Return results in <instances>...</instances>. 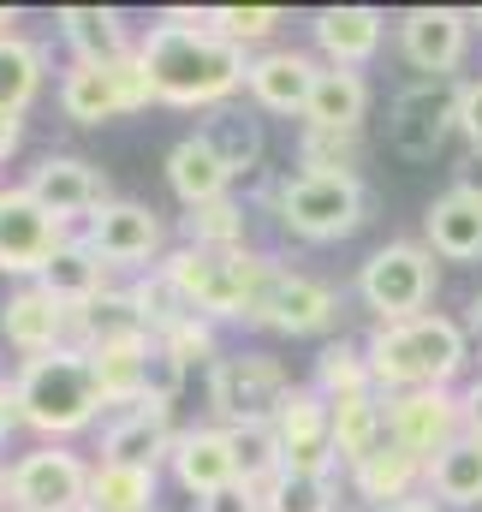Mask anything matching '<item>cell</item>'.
Instances as JSON below:
<instances>
[{
	"label": "cell",
	"instance_id": "1",
	"mask_svg": "<svg viewBox=\"0 0 482 512\" xmlns=\"http://www.w3.org/2000/svg\"><path fill=\"white\" fill-rule=\"evenodd\" d=\"M209 18V6H203ZM137 60L149 72V90L161 108H185V114H215L244 90L250 54L233 48L227 36H215L209 24H149L137 36Z\"/></svg>",
	"mask_w": 482,
	"mask_h": 512
},
{
	"label": "cell",
	"instance_id": "2",
	"mask_svg": "<svg viewBox=\"0 0 482 512\" xmlns=\"http://www.w3.org/2000/svg\"><path fill=\"white\" fill-rule=\"evenodd\" d=\"M369 382L375 393H423V387H453L471 364V340L453 316L423 310L411 322H375L363 340Z\"/></svg>",
	"mask_w": 482,
	"mask_h": 512
},
{
	"label": "cell",
	"instance_id": "3",
	"mask_svg": "<svg viewBox=\"0 0 482 512\" xmlns=\"http://www.w3.org/2000/svg\"><path fill=\"white\" fill-rule=\"evenodd\" d=\"M179 298L191 304V316L227 328V322H256L268 280L280 274V262L262 251H197V245H173L155 262Z\"/></svg>",
	"mask_w": 482,
	"mask_h": 512
},
{
	"label": "cell",
	"instance_id": "4",
	"mask_svg": "<svg viewBox=\"0 0 482 512\" xmlns=\"http://www.w3.org/2000/svg\"><path fill=\"white\" fill-rule=\"evenodd\" d=\"M102 387L90 376V358L78 346L48 352V358H24L12 376V411L30 435L42 441H72L102 417Z\"/></svg>",
	"mask_w": 482,
	"mask_h": 512
},
{
	"label": "cell",
	"instance_id": "5",
	"mask_svg": "<svg viewBox=\"0 0 482 512\" xmlns=\"http://www.w3.org/2000/svg\"><path fill=\"white\" fill-rule=\"evenodd\" d=\"M274 215L292 239L304 245H340L369 221V191L363 179H334V173H280L274 179Z\"/></svg>",
	"mask_w": 482,
	"mask_h": 512
},
{
	"label": "cell",
	"instance_id": "6",
	"mask_svg": "<svg viewBox=\"0 0 482 512\" xmlns=\"http://www.w3.org/2000/svg\"><path fill=\"white\" fill-rule=\"evenodd\" d=\"M435 251L417 239H387L381 251H369V262L358 268V298L375 322H411L429 310L435 298Z\"/></svg>",
	"mask_w": 482,
	"mask_h": 512
},
{
	"label": "cell",
	"instance_id": "7",
	"mask_svg": "<svg viewBox=\"0 0 482 512\" xmlns=\"http://www.w3.org/2000/svg\"><path fill=\"white\" fill-rule=\"evenodd\" d=\"M459 131V84L453 78H417L387 102V149L411 167L435 161Z\"/></svg>",
	"mask_w": 482,
	"mask_h": 512
},
{
	"label": "cell",
	"instance_id": "8",
	"mask_svg": "<svg viewBox=\"0 0 482 512\" xmlns=\"http://www.w3.org/2000/svg\"><path fill=\"white\" fill-rule=\"evenodd\" d=\"M155 108V90H149V72L137 54H125L114 66H66L60 78V114L72 126H108L125 114H143Z\"/></svg>",
	"mask_w": 482,
	"mask_h": 512
},
{
	"label": "cell",
	"instance_id": "9",
	"mask_svg": "<svg viewBox=\"0 0 482 512\" xmlns=\"http://www.w3.org/2000/svg\"><path fill=\"white\" fill-rule=\"evenodd\" d=\"M90 459L72 453L66 441H42L30 453H18L6 465V489H12V512H84L90 495Z\"/></svg>",
	"mask_w": 482,
	"mask_h": 512
},
{
	"label": "cell",
	"instance_id": "10",
	"mask_svg": "<svg viewBox=\"0 0 482 512\" xmlns=\"http://www.w3.org/2000/svg\"><path fill=\"white\" fill-rule=\"evenodd\" d=\"M292 393V370L274 352H221L209 364V405L221 423H268Z\"/></svg>",
	"mask_w": 482,
	"mask_h": 512
},
{
	"label": "cell",
	"instance_id": "11",
	"mask_svg": "<svg viewBox=\"0 0 482 512\" xmlns=\"http://www.w3.org/2000/svg\"><path fill=\"white\" fill-rule=\"evenodd\" d=\"M268 423L280 435L286 471H304V477H334L340 471V453H334V405L310 382H292V393L274 405Z\"/></svg>",
	"mask_w": 482,
	"mask_h": 512
},
{
	"label": "cell",
	"instance_id": "12",
	"mask_svg": "<svg viewBox=\"0 0 482 512\" xmlns=\"http://www.w3.org/2000/svg\"><path fill=\"white\" fill-rule=\"evenodd\" d=\"M84 245L102 256L108 268H155L167 245V221L149 209V203H131V197H108L90 221H84Z\"/></svg>",
	"mask_w": 482,
	"mask_h": 512
},
{
	"label": "cell",
	"instance_id": "13",
	"mask_svg": "<svg viewBox=\"0 0 482 512\" xmlns=\"http://www.w3.org/2000/svg\"><path fill=\"white\" fill-rule=\"evenodd\" d=\"M66 239H72V233H66L24 185H0V274H12L18 286L36 280Z\"/></svg>",
	"mask_w": 482,
	"mask_h": 512
},
{
	"label": "cell",
	"instance_id": "14",
	"mask_svg": "<svg viewBox=\"0 0 482 512\" xmlns=\"http://www.w3.org/2000/svg\"><path fill=\"white\" fill-rule=\"evenodd\" d=\"M465 435V411L453 387H423V393H387V441L417 453L423 465L441 459Z\"/></svg>",
	"mask_w": 482,
	"mask_h": 512
},
{
	"label": "cell",
	"instance_id": "15",
	"mask_svg": "<svg viewBox=\"0 0 482 512\" xmlns=\"http://www.w3.org/2000/svg\"><path fill=\"white\" fill-rule=\"evenodd\" d=\"M399 54L417 78H453L471 54V12L459 6H411L399 18Z\"/></svg>",
	"mask_w": 482,
	"mask_h": 512
},
{
	"label": "cell",
	"instance_id": "16",
	"mask_svg": "<svg viewBox=\"0 0 482 512\" xmlns=\"http://www.w3.org/2000/svg\"><path fill=\"white\" fill-rule=\"evenodd\" d=\"M340 322V292L304 268H280L262 292V310H256V328H274V334H328Z\"/></svg>",
	"mask_w": 482,
	"mask_h": 512
},
{
	"label": "cell",
	"instance_id": "17",
	"mask_svg": "<svg viewBox=\"0 0 482 512\" xmlns=\"http://www.w3.org/2000/svg\"><path fill=\"white\" fill-rule=\"evenodd\" d=\"M24 191H30L60 227H72V221H90V215L108 203V173H102L96 161H84V155H42V161L30 167V179H24Z\"/></svg>",
	"mask_w": 482,
	"mask_h": 512
},
{
	"label": "cell",
	"instance_id": "18",
	"mask_svg": "<svg viewBox=\"0 0 482 512\" xmlns=\"http://www.w3.org/2000/svg\"><path fill=\"white\" fill-rule=\"evenodd\" d=\"M316 78H322V60H316V54H304V48H286V42H274V48L250 54L244 90H250V102H256L262 114H298V120H304V108H310V90H316Z\"/></svg>",
	"mask_w": 482,
	"mask_h": 512
},
{
	"label": "cell",
	"instance_id": "19",
	"mask_svg": "<svg viewBox=\"0 0 482 512\" xmlns=\"http://www.w3.org/2000/svg\"><path fill=\"white\" fill-rule=\"evenodd\" d=\"M0 340H6L18 358L66 352V346H72V310L54 304L36 280H24V286H12L6 304H0Z\"/></svg>",
	"mask_w": 482,
	"mask_h": 512
},
{
	"label": "cell",
	"instance_id": "20",
	"mask_svg": "<svg viewBox=\"0 0 482 512\" xmlns=\"http://www.w3.org/2000/svg\"><path fill=\"white\" fill-rule=\"evenodd\" d=\"M310 36H316L322 66L363 72L381 54V42H387V12H375V6H322L310 18Z\"/></svg>",
	"mask_w": 482,
	"mask_h": 512
},
{
	"label": "cell",
	"instance_id": "21",
	"mask_svg": "<svg viewBox=\"0 0 482 512\" xmlns=\"http://www.w3.org/2000/svg\"><path fill=\"white\" fill-rule=\"evenodd\" d=\"M173 411L161 405H131L102 429V465H131V471H161L173 459Z\"/></svg>",
	"mask_w": 482,
	"mask_h": 512
},
{
	"label": "cell",
	"instance_id": "22",
	"mask_svg": "<svg viewBox=\"0 0 482 512\" xmlns=\"http://www.w3.org/2000/svg\"><path fill=\"white\" fill-rule=\"evenodd\" d=\"M167 471H173V483H179L191 501H203V495H215V489L239 483V465H233V441H227V429H221V423L179 429Z\"/></svg>",
	"mask_w": 482,
	"mask_h": 512
},
{
	"label": "cell",
	"instance_id": "23",
	"mask_svg": "<svg viewBox=\"0 0 482 512\" xmlns=\"http://www.w3.org/2000/svg\"><path fill=\"white\" fill-rule=\"evenodd\" d=\"M54 24H60V42L72 48V66H114L137 54V36L125 30L120 6H60Z\"/></svg>",
	"mask_w": 482,
	"mask_h": 512
},
{
	"label": "cell",
	"instance_id": "24",
	"mask_svg": "<svg viewBox=\"0 0 482 512\" xmlns=\"http://www.w3.org/2000/svg\"><path fill=\"white\" fill-rule=\"evenodd\" d=\"M167 191H173L185 209H203V203L233 197V173H227V161L215 155V143H209L203 131H185V137L167 149Z\"/></svg>",
	"mask_w": 482,
	"mask_h": 512
},
{
	"label": "cell",
	"instance_id": "25",
	"mask_svg": "<svg viewBox=\"0 0 482 512\" xmlns=\"http://www.w3.org/2000/svg\"><path fill=\"white\" fill-rule=\"evenodd\" d=\"M423 245L441 262H482V197L471 191H441L423 209Z\"/></svg>",
	"mask_w": 482,
	"mask_h": 512
},
{
	"label": "cell",
	"instance_id": "26",
	"mask_svg": "<svg viewBox=\"0 0 482 512\" xmlns=\"http://www.w3.org/2000/svg\"><path fill=\"white\" fill-rule=\"evenodd\" d=\"M423 477H429V465L417 459V453H405L399 441H381L369 459L352 465V495H358L363 507H393V501H411V495H423Z\"/></svg>",
	"mask_w": 482,
	"mask_h": 512
},
{
	"label": "cell",
	"instance_id": "27",
	"mask_svg": "<svg viewBox=\"0 0 482 512\" xmlns=\"http://www.w3.org/2000/svg\"><path fill=\"white\" fill-rule=\"evenodd\" d=\"M36 286H42L54 304H66V310H84V304H96V298L108 292V262L84 245V233H72V239L54 251V262L36 274Z\"/></svg>",
	"mask_w": 482,
	"mask_h": 512
},
{
	"label": "cell",
	"instance_id": "28",
	"mask_svg": "<svg viewBox=\"0 0 482 512\" xmlns=\"http://www.w3.org/2000/svg\"><path fill=\"white\" fill-rule=\"evenodd\" d=\"M149 334H125V340H108V346H90L84 358H90V376L102 387V399L108 405H143V364H149Z\"/></svg>",
	"mask_w": 482,
	"mask_h": 512
},
{
	"label": "cell",
	"instance_id": "29",
	"mask_svg": "<svg viewBox=\"0 0 482 512\" xmlns=\"http://www.w3.org/2000/svg\"><path fill=\"white\" fill-rule=\"evenodd\" d=\"M363 120H369V84H363V72L322 66V78H316V90H310V108H304V126L363 131Z\"/></svg>",
	"mask_w": 482,
	"mask_h": 512
},
{
	"label": "cell",
	"instance_id": "30",
	"mask_svg": "<svg viewBox=\"0 0 482 512\" xmlns=\"http://www.w3.org/2000/svg\"><path fill=\"white\" fill-rule=\"evenodd\" d=\"M423 495H429V501H441V507H453V512L482 507V441H477V435H459L441 459H429Z\"/></svg>",
	"mask_w": 482,
	"mask_h": 512
},
{
	"label": "cell",
	"instance_id": "31",
	"mask_svg": "<svg viewBox=\"0 0 482 512\" xmlns=\"http://www.w3.org/2000/svg\"><path fill=\"white\" fill-rule=\"evenodd\" d=\"M381 441H387V399H381V393L334 399V453H340L346 471H352L358 459H369Z\"/></svg>",
	"mask_w": 482,
	"mask_h": 512
},
{
	"label": "cell",
	"instance_id": "32",
	"mask_svg": "<svg viewBox=\"0 0 482 512\" xmlns=\"http://www.w3.org/2000/svg\"><path fill=\"white\" fill-rule=\"evenodd\" d=\"M42 78H48V48L30 42L24 30L0 36V108L6 114H30V102L42 96Z\"/></svg>",
	"mask_w": 482,
	"mask_h": 512
},
{
	"label": "cell",
	"instance_id": "33",
	"mask_svg": "<svg viewBox=\"0 0 482 512\" xmlns=\"http://www.w3.org/2000/svg\"><path fill=\"white\" fill-rule=\"evenodd\" d=\"M155 471H131V465H102L90 471V495H84V512H155Z\"/></svg>",
	"mask_w": 482,
	"mask_h": 512
},
{
	"label": "cell",
	"instance_id": "34",
	"mask_svg": "<svg viewBox=\"0 0 482 512\" xmlns=\"http://www.w3.org/2000/svg\"><path fill=\"white\" fill-rule=\"evenodd\" d=\"M125 334H143V316H137V304H131L125 286H108L96 304L72 310V346H78V352L108 346V340H125Z\"/></svg>",
	"mask_w": 482,
	"mask_h": 512
},
{
	"label": "cell",
	"instance_id": "35",
	"mask_svg": "<svg viewBox=\"0 0 482 512\" xmlns=\"http://www.w3.org/2000/svg\"><path fill=\"white\" fill-rule=\"evenodd\" d=\"M197 131L215 143V155L227 161V173H233V179L262 167V120H256V114H244V108L227 102V108H215Z\"/></svg>",
	"mask_w": 482,
	"mask_h": 512
},
{
	"label": "cell",
	"instance_id": "36",
	"mask_svg": "<svg viewBox=\"0 0 482 512\" xmlns=\"http://www.w3.org/2000/svg\"><path fill=\"white\" fill-rule=\"evenodd\" d=\"M221 429H227V441H233V465H239V483H250V489H268V483L286 471L274 423H221Z\"/></svg>",
	"mask_w": 482,
	"mask_h": 512
},
{
	"label": "cell",
	"instance_id": "37",
	"mask_svg": "<svg viewBox=\"0 0 482 512\" xmlns=\"http://www.w3.org/2000/svg\"><path fill=\"white\" fill-rule=\"evenodd\" d=\"M310 387L334 405V399H352V393H375V382H369V358H363L358 340H328L322 352H316V376H310Z\"/></svg>",
	"mask_w": 482,
	"mask_h": 512
},
{
	"label": "cell",
	"instance_id": "38",
	"mask_svg": "<svg viewBox=\"0 0 482 512\" xmlns=\"http://www.w3.org/2000/svg\"><path fill=\"white\" fill-rule=\"evenodd\" d=\"M363 167V131H298V173H334V179H358Z\"/></svg>",
	"mask_w": 482,
	"mask_h": 512
},
{
	"label": "cell",
	"instance_id": "39",
	"mask_svg": "<svg viewBox=\"0 0 482 512\" xmlns=\"http://www.w3.org/2000/svg\"><path fill=\"white\" fill-rule=\"evenodd\" d=\"M250 215H244L239 197H221V203H203L185 215V245L197 251H250Z\"/></svg>",
	"mask_w": 482,
	"mask_h": 512
},
{
	"label": "cell",
	"instance_id": "40",
	"mask_svg": "<svg viewBox=\"0 0 482 512\" xmlns=\"http://www.w3.org/2000/svg\"><path fill=\"white\" fill-rule=\"evenodd\" d=\"M203 24H209L215 36H227L233 48H244V54H262V48H274L286 12H280V6H209Z\"/></svg>",
	"mask_w": 482,
	"mask_h": 512
},
{
	"label": "cell",
	"instance_id": "41",
	"mask_svg": "<svg viewBox=\"0 0 482 512\" xmlns=\"http://www.w3.org/2000/svg\"><path fill=\"white\" fill-rule=\"evenodd\" d=\"M125 292H131V304H137V316H143V334H149V340L173 334V328H179V322L191 316V304L179 298V286H173V280H167L161 268L137 274V280H131Z\"/></svg>",
	"mask_w": 482,
	"mask_h": 512
},
{
	"label": "cell",
	"instance_id": "42",
	"mask_svg": "<svg viewBox=\"0 0 482 512\" xmlns=\"http://www.w3.org/2000/svg\"><path fill=\"white\" fill-rule=\"evenodd\" d=\"M262 512H340L334 477H304V471H280L262 489Z\"/></svg>",
	"mask_w": 482,
	"mask_h": 512
},
{
	"label": "cell",
	"instance_id": "43",
	"mask_svg": "<svg viewBox=\"0 0 482 512\" xmlns=\"http://www.w3.org/2000/svg\"><path fill=\"white\" fill-rule=\"evenodd\" d=\"M185 376H191V370H185V364L155 340V346H149V364H143V405L173 411V405H179V393H185Z\"/></svg>",
	"mask_w": 482,
	"mask_h": 512
},
{
	"label": "cell",
	"instance_id": "44",
	"mask_svg": "<svg viewBox=\"0 0 482 512\" xmlns=\"http://www.w3.org/2000/svg\"><path fill=\"white\" fill-rule=\"evenodd\" d=\"M161 346L191 370V364H215L221 358V328L215 322H203V316H185L173 334H161Z\"/></svg>",
	"mask_w": 482,
	"mask_h": 512
},
{
	"label": "cell",
	"instance_id": "45",
	"mask_svg": "<svg viewBox=\"0 0 482 512\" xmlns=\"http://www.w3.org/2000/svg\"><path fill=\"white\" fill-rule=\"evenodd\" d=\"M197 512H262V489H250V483H227V489L203 495Z\"/></svg>",
	"mask_w": 482,
	"mask_h": 512
},
{
	"label": "cell",
	"instance_id": "46",
	"mask_svg": "<svg viewBox=\"0 0 482 512\" xmlns=\"http://www.w3.org/2000/svg\"><path fill=\"white\" fill-rule=\"evenodd\" d=\"M459 137L482 149V78H465L459 84Z\"/></svg>",
	"mask_w": 482,
	"mask_h": 512
},
{
	"label": "cell",
	"instance_id": "47",
	"mask_svg": "<svg viewBox=\"0 0 482 512\" xmlns=\"http://www.w3.org/2000/svg\"><path fill=\"white\" fill-rule=\"evenodd\" d=\"M459 411H465V435L482 441V376L471 387H459Z\"/></svg>",
	"mask_w": 482,
	"mask_h": 512
},
{
	"label": "cell",
	"instance_id": "48",
	"mask_svg": "<svg viewBox=\"0 0 482 512\" xmlns=\"http://www.w3.org/2000/svg\"><path fill=\"white\" fill-rule=\"evenodd\" d=\"M453 173H459V179H453L459 191H471V197H482V149H465V161H459Z\"/></svg>",
	"mask_w": 482,
	"mask_h": 512
},
{
	"label": "cell",
	"instance_id": "49",
	"mask_svg": "<svg viewBox=\"0 0 482 512\" xmlns=\"http://www.w3.org/2000/svg\"><path fill=\"white\" fill-rule=\"evenodd\" d=\"M18 143H24V114H6L0 108V161L18 155Z\"/></svg>",
	"mask_w": 482,
	"mask_h": 512
},
{
	"label": "cell",
	"instance_id": "50",
	"mask_svg": "<svg viewBox=\"0 0 482 512\" xmlns=\"http://www.w3.org/2000/svg\"><path fill=\"white\" fill-rule=\"evenodd\" d=\"M18 429V411H12V382H0V447H6V435Z\"/></svg>",
	"mask_w": 482,
	"mask_h": 512
},
{
	"label": "cell",
	"instance_id": "51",
	"mask_svg": "<svg viewBox=\"0 0 482 512\" xmlns=\"http://www.w3.org/2000/svg\"><path fill=\"white\" fill-rule=\"evenodd\" d=\"M381 512H447V507L429 501V495H411V501H393V507H381Z\"/></svg>",
	"mask_w": 482,
	"mask_h": 512
},
{
	"label": "cell",
	"instance_id": "52",
	"mask_svg": "<svg viewBox=\"0 0 482 512\" xmlns=\"http://www.w3.org/2000/svg\"><path fill=\"white\" fill-rule=\"evenodd\" d=\"M18 18H24L18 6H0V36H18Z\"/></svg>",
	"mask_w": 482,
	"mask_h": 512
},
{
	"label": "cell",
	"instance_id": "53",
	"mask_svg": "<svg viewBox=\"0 0 482 512\" xmlns=\"http://www.w3.org/2000/svg\"><path fill=\"white\" fill-rule=\"evenodd\" d=\"M0 512H12V489H6V465H0Z\"/></svg>",
	"mask_w": 482,
	"mask_h": 512
},
{
	"label": "cell",
	"instance_id": "54",
	"mask_svg": "<svg viewBox=\"0 0 482 512\" xmlns=\"http://www.w3.org/2000/svg\"><path fill=\"white\" fill-rule=\"evenodd\" d=\"M471 328H477V334H482V292H477V298H471Z\"/></svg>",
	"mask_w": 482,
	"mask_h": 512
},
{
	"label": "cell",
	"instance_id": "55",
	"mask_svg": "<svg viewBox=\"0 0 482 512\" xmlns=\"http://www.w3.org/2000/svg\"><path fill=\"white\" fill-rule=\"evenodd\" d=\"M471 30H482V12H471Z\"/></svg>",
	"mask_w": 482,
	"mask_h": 512
}]
</instances>
